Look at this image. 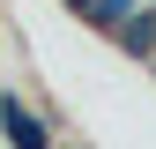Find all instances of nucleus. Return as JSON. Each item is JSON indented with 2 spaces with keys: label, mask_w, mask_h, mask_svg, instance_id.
I'll list each match as a JSON object with an SVG mask.
<instances>
[{
  "label": "nucleus",
  "mask_w": 156,
  "mask_h": 149,
  "mask_svg": "<svg viewBox=\"0 0 156 149\" xmlns=\"http://www.w3.org/2000/svg\"><path fill=\"white\" fill-rule=\"evenodd\" d=\"M112 45H119V52H126V60H141V67L156 60V0H149V8H134V15H126V23H119V30H112Z\"/></svg>",
  "instance_id": "f257e3e1"
},
{
  "label": "nucleus",
  "mask_w": 156,
  "mask_h": 149,
  "mask_svg": "<svg viewBox=\"0 0 156 149\" xmlns=\"http://www.w3.org/2000/svg\"><path fill=\"white\" fill-rule=\"evenodd\" d=\"M0 134H8V142H23V149H37V142H52V127L37 119L23 97H0Z\"/></svg>",
  "instance_id": "f03ea898"
},
{
  "label": "nucleus",
  "mask_w": 156,
  "mask_h": 149,
  "mask_svg": "<svg viewBox=\"0 0 156 149\" xmlns=\"http://www.w3.org/2000/svg\"><path fill=\"white\" fill-rule=\"evenodd\" d=\"M134 8H149V0H82V8H74V15H82L89 30H104V37H112V30H119V23H126Z\"/></svg>",
  "instance_id": "7ed1b4c3"
},
{
  "label": "nucleus",
  "mask_w": 156,
  "mask_h": 149,
  "mask_svg": "<svg viewBox=\"0 0 156 149\" xmlns=\"http://www.w3.org/2000/svg\"><path fill=\"white\" fill-rule=\"evenodd\" d=\"M67 8H82V0H67Z\"/></svg>",
  "instance_id": "20e7f679"
}]
</instances>
